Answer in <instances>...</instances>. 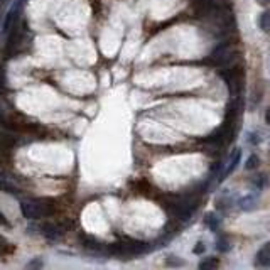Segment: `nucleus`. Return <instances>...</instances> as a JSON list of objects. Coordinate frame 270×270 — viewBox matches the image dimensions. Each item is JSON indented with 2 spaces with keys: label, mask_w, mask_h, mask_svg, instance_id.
<instances>
[{
  "label": "nucleus",
  "mask_w": 270,
  "mask_h": 270,
  "mask_svg": "<svg viewBox=\"0 0 270 270\" xmlns=\"http://www.w3.org/2000/svg\"><path fill=\"white\" fill-rule=\"evenodd\" d=\"M20 211H22L24 218L39 219L52 215L54 208L51 204H46L44 201H22L20 202Z\"/></svg>",
  "instance_id": "1"
},
{
  "label": "nucleus",
  "mask_w": 270,
  "mask_h": 270,
  "mask_svg": "<svg viewBox=\"0 0 270 270\" xmlns=\"http://www.w3.org/2000/svg\"><path fill=\"white\" fill-rule=\"evenodd\" d=\"M39 230H41L42 236H46L51 241H58L59 238L65 235V228L61 225H58V223H41Z\"/></svg>",
  "instance_id": "2"
},
{
  "label": "nucleus",
  "mask_w": 270,
  "mask_h": 270,
  "mask_svg": "<svg viewBox=\"0 0 270 270\" xmlns=\"http://www.w3.org/2000/svg\"><path fill=\"white\" fill-rule=\"evenodd\" d=\"M255 265L257 267H270V241L264 245L255 255Z\"/></svg>",
  "instance_id": "3"
},
{
  "label": "nucleus",
  "mask_w": 270,
  "mask_h": 270,
  "mask_svg": "<svg viewBox=\"0 0 270 270\" xmlns=\"http://www.w3.org/2000/svg\"><path fill=\"white\" fill-rule=\"evenodd\" d=\"M204 225L208 226L211 232H216V230L219 228V218L215 213H208V215L204 216Z\"/></svg>",
  "instance_id": "4"
},
{
  "label": "nucleus",
  "mask_w": 270,
  "mask_h": 270,
  "mask_svg": "<svg viewBox=\"0 0 270 270\" xmlns=\"http://www.w3.org/2000/svg\"><path fill=\"white\" fill-rule=\"evenodd\" d=\"M258 27H260L264 33H270V12L269 10L260 14V17H258Z\"/></svg>",
  "instance_id": "5"
},
{
  "label": "nucleus",
  "mask_w": 270,
  "mask_h": 270,
  "mask_svg": "<svg viewBox=\"0 0 270 270\" xmlns=\"http://www.w3.org/2000/svg\"><path fill=\"white\" fill-rule=\"evenodd\" d=\"M240 157H241V152L238 151H235V157H232V161H230V164H228V168H226V170H225V174H223V177L221 179H225L226 176H230V174L233 172V170L236 169V166H238V162H240Z\"/></svg>",
  "instance_id": "6"
},
{
  "label": "nucleus",
  "mask_w": 270,
  "mask_h": 270,
  "mask_svg": "<svg viewBox=\"0 0 270 270\" xmlns=\"http://www.w3.org/2000/svg\"><path fill=\"white\" fill-rule=\"evenodd\" d=\"M257 206V198L253 196H247L243 200H240V208L245 209V211H250V209H255Z\"/></svg>",
  "instance_id": "7"
},
{
  "label": "nucleus",
  "mask_w": 270,
  "mask_h": 270,
  "mask_svg": "<svg viewBox=\"0 0 270 270\" xmlns=\"http://www.w3.org/2000/svg\"><path fill=\"white\" fill-rule=\"evenodd\" d=\"M216 267H219V260L218 258H215V257H208V258H204V260L201 262L200 264V269H216Z\"/></svg>",
  "instance_id": "8"
},
{
  "label": "nucleus",
  "mask_w": 270,
  "mask_h": 270,
  "mask_svg": "<svg viewBox=\"0 0 270 270\" xmlns=\"http://www.w3.org/2000/svg\"><path fill=\"white\" fill-rule=\"evenodd\" d=\"M216 248H218V252H221V253H225V252H228L230 248H232V245H230L228 238H226V236H221L218 241H216Z\"/></svg>",
  "instance_id": "9"
},
{
  "label": "nucleus",
  "mask_w": 270,
  "mask_h": 270,
  "mask_svg": "<svg viewBox=\"0 0 270 270\" xmlns=\"http://www.w3.org/2000/svg\"><path fill=\"white\" fill-rule=\"evenodd\" d=\"M258 164H260V159L257 157V155H250V157L247 159V164H245V169L247 170H253L258 168Z\"/></svg>",
  "instance_id": "10"
},
{
  "label": "nucleus",
  "mask_w": 270,
  "mask_h": 270,
  "mask_svg": "<svg viewBox=\"0 0 270 270\" xmlns=\"http://www.w3.org/2000/svg\"><path fill=\"white\" fill-rule=\"evenodd\" d=\"M14 252V247H10L9 243L5 241V238L0 236V255H9Z\"/></svg>",
  "instance_id": "11"
},
{
  "label": "nucleus",
  "mask_w": 270,
  "mask_h": 270,
  "mask_svg": "<svg viewBox=\"0 0 270 270\" xmlns=\"http://www.w3.org/2000/svg\"><path fill=\"white\" fill-rule=\"evenodd\" d=\"M0 191H5V193H10V194L17 193L16 186H12V184L7 183V181H0Z\"/></svg>",
  "instance_id": "12"
},
{
  "label": "nucleus",
  "mask_w": 270,
  "mask_h": 270,
  "mask_svg": "<svg viewBox=\"0 0 270 270\" xmlns=\"http://www.w3.org/2000/svg\"><path fill=\"white\" fill-rule=\"evenodd\" d=\"M265 183H267V176H265V174L257 176V179H255V187H257V189H262V187L265 186Z\"/></svg>",
  "instance_id": "13"
},
{
  "label": "nucleus",
  "mask_w": 270,
  "mask_h": 270,
  "mask_svg": "<svg viewBox=\"0 0 270 270\" xmlns=\"http://www.w3.org/2000/svg\"><path fill=\"white\" fill-rule=\"evenodd\" d=\"M41 269L42 267V260L41 258H35V260H33V262H29V264H27V269Z\"/></svg>",
  "instance_id": "14"
},
{
  "label": "nucleus",
  "mask_w": 270,
  "mask_h": 270,
  "mask_svg": "<svg viewBox=\"0 0 270 270\" xmlns=\"http://www.w3.org/2000/svg\"><path fill=\"white\" fill-rule=\"evenodd\" d=\"M204 248H206V245L202 243V241H198V247L194 248V253H202V252H204Z\"/></svg>",
  "instance_id": "15"
},
{
  "label": "nucleus",
  "mask_w": 270,
  "mask_h": 270,
  "mask_svg": "<svg viewBox=\"0 0 270 270\" xmlns=\"http://www.w3.org/2000/svg\"><path fill=\"white\" fill-rule=\"evenodd\" d=\"M248 142H250V144H258V142H260V137H258L257 134H250V138H248Z\"/></svg>",
  "instance_id": "16"
},
{
  "label": "nucleus",
  "mask_w": 270,
  "mask_h": 270,
  "mask_svg": "<svg viewBox=\"0 0 270 270\" xmlns=\"http://www.w3.org/2000/svg\"><path fill=\"white\" fill-rule=\"evenodd\" d=\"M0 225H3V226H9V221H7V219H5V216H3L2 213H0Z\"/></svg>",
  "instance_id": "17"
},
{
  "label": "nucleus",
  "mask_w": 270,
  "mask_h": 270,
  "mask_svg": "<svg viewBox=\"0 0 270 270\" xmlns=\"http://www.w3.org/2000/svg\"><path fill=\"white\" fill-rule=\"evenodd\" d=\"M265 122H267L269 125H270V108L267 110V112H265Z\"/></svg>",
  "instance_id": "18"
},
{
  "label": "nucleus",
  "mask_w": 270,
  "mask_h": 270,
  "mask_svg": "<svg viewBox=\"0 0 270 270\" xmlns=\"http://www.w3.org/2000/svg\"><path fill=\"white\" fill-rule=\"evenodd\" d=\"M257 3H258V5H269L270 0H257Z\"/></svg>",
  "instance_id": "19"
}]
</instances>
